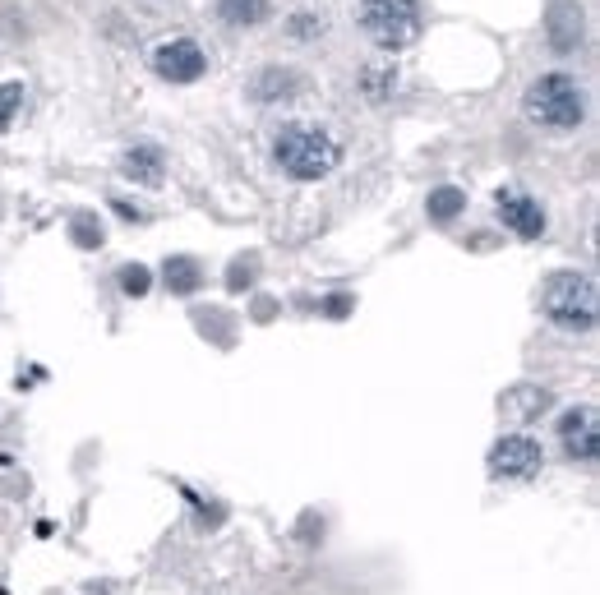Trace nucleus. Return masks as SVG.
Returning a JSON list of instances; mask_svg holds the SVG:
<instances>
[{
  "label": "nucleus",
  "instance_id": "6",
  "mask_svg": "<svg viewBox=\"0 0 600 595\" xmlns=\"http://www.w3.org/2000/svg\"><path fill=\"white\" fill-rule=\"evenodd\" d=\"M153 70L162 74L167 84H194V79H204L208 56L194 37H171V42H162V47L153 51Z\"/></svg>",
  "mask_w": 600,
  "mask_h": 595
},
{
  "label": "nucleus",
  "instance_id": "3",
  "mask_svg": "<svg viewBox=\"0 0 600 595\" xmlns=\"http://www.w3.org/2000/svg\"><path fill=\"white\" fill-rule=\"evenodd\" d=\"M522 111L536 120L540 130H577L582 116H587V102H582V88L568 74H540L536 84L522 97Z\"/></svg>",
  "mask_w": 600,
  "mask_h": 595
},
{
  "label": "nucleus",
  "instance_id": "8",
  "mask_svg": "<svg viewBox=\"0 0 600 595\" xmlns=\"http://www.w3.org/2000/svg\"><path fill=\"white\" fill-rule=\"evenodd\" d=\"M494 208H499V222H504L513 236L522 240H536L545 236V213H540V203L522 190H499L494 194Z\"/></svg>",
  "mask_w": 600,
  "mask_h": 595
},
{
  "label": "nucleus",
  "instance_id": "11",
  "mask_svg": "<svg viewBox=\"0 0 600 595\" xmlns=\"http://www.w3.org/2000/svg\"><path fill=\"white\" fill-rule=\"evenodd\" d=\"M120 167H125V176H130V180H139V185H162V176H167L157 148H130Z\"/></svg>",
  "mask_w": 600,
  "mask_h": 595
},
{
  "label": "nucleus",
  "instance_id": "13",
  "mask_svg": "<svg viewBox=\"0 0 600 595\" xmlns=\"http://www.w3.org/2000/svg\"><path fill=\"white\" fill-rule=\"evenodd\" d=\"M462 208H467V194L457 190V185H439V190L430 194V203H425L430 222H439V227H444V222H453Z\"/></svg>",
  "mask_w": 600,
  "mask_h": 595
},
{
  "label": "nucleus",
  "instance_id": "5",
  "mask_svg": "<svg viewBox=\"0 0 600 595\" xmlns=\"http://www.w3.org/2000/svg\"><path fill=\"white\" fill-rule=\"evenodd\" d=\"M545 466V448L531 434H504L490 448V476L494 480H531Z\"/></svg>",
  "mask_w": 600,
  "mask_h": 595
},
{
  "label": "nucleus",
  "instance_id": "7",
  "mask_svg": "<svg viewBox=\"0 0 600 595\" xmlns=\"http://www.w3.org/2000/svg\"><path fill=\"white\" fill-rule=\"evenodd\" d=\"M559 443H564V453L573 457V462H596V453H600L596 406H573V411H564V420H559Z\"/></svg>",
  "mask_w": 600,
  "mask_h": 595
},
{
  "label": "nucleus",
  "instance_id": "1",
  "mask_svg": "<svg viewBox=\"0 0 600 595\" xmlns=\"http://www.w3.org/2000/svg\"><path fill=\"white\" fill-rule=\"evenodd\" d=\"M540 310L554 328L564 333H591L596 328V314H600V296H596V282L587 273H550L545 286H540Z\"/></svg>",
  "mask_w": 600,
  "mask_h": 595
},
{
  "label": "nucleus",
  "instance_id": "9",
  "mask_svg": "<svg viewBox=\"0 0 600 595\" xmlns=\"http://www.w3.org/2000/svg\"><path fill=\"white\" fill-rule=\"evenodd\" d=\"M545 28H550V42L559 51H573L577 42H582V5H568V0H559L550 10V19H545Z\"/></svg>",
  "mask_w": 600,
  "mask_h": 595
},
{
  "label": "nucleus",
  "instance_id": "14",
  "mask_svg": "<svg viewBox=\"0 0 600 595\" xmlns=\"http://www.w3.org/2000/svg\"><path fill=\"white\" fill-rule=\"evenodd\" d=\"M148 286H153V273H148L144 263H125L120 268V291L125 296H148Z\"/></svg>",
  "mask_w": 600,
  "mask_h": 595
},
{
  "label": "nucleus",
  "instance_id": "15",
  "mask_svg": "<svg viewBox=\"0 0 600 595\" xmlns=\"http://www.w3.org/2000/svg\"><path fill=\"white\" fill-rule=\"evenodd\" d=\"M19 107H24V84H0V130L19 116Z\"/></svg>",
  "mask_w": 600,
  "mask_h": 595
},
{
  "label": "nucleus",
  "instance_id": "10",
  "mask_svg": "<svg viewBox=\"0 0 600 595\" xmlns=\"http://www.w3.org/2000/svg\"><path fill=\"white\" fill-rule=\"evenodd\" d=\"M162 277H167L171 296H194V291L204 286V268H199V259H190V254H176V259H167Z\"/></svg>",
  "mask_w": 600,
  "mask_h": 595
},
{
  "label": "nucleus",
  "instance_id": "16",
  "mask_svg": "<svg viewBox=\"0 0 600 595\" xmlns=\"http://www.w3.org/2000/svg\"><path fill=\"white\" fill-rule=\"evenodd\" d=\"M74 240H79L84 250H97V245H102V227H97L93 217H74Z\"/></svg>",
  "mask_w": 600,
  "mask_h": 595
},
{
  "label": "nucleus",
  "instance_id": "2",
  "mask_svg": "<svg viewBox=\"0 0 600 595\" xmlns=\"http://www.w3.org/2000/svg\"><path fill=\"white\" fill-rule=\"evenodd\" d=\"M273 157L291 180H324L342 162V143L314 125H287L273 143Z\"/></svg>",
  "mask_w": 600,
  "mask_h": 595
},
{
  "label": "nucleus",
  "instance_id": "12",
  "mask_svg": "<svg viewBox=\"0 0 600 595\" xmlns=\"http://www.w3.org/2000/svg\"><path fill=\"white\" fill-rule=\"evenodd\" d=\"M217 14L236 28H254L268 19V0H217Z\"/></svg>",
  "mask_w": 600,
  "mask_h": 595
},
{
  "label": "nucleus",
  "instance_id": "17",
  "mask_svg": "<svg viewBox=\"0 0 600 595\" xmlns=\"http://www.w3.org/2000/svg\"><path fill=\"white\" fill-rule=\"evenodd\" d=\"M347 305H351L347 296H337V300H328V314H333V319H342V314H347Z\"/></svg>",
  "mask_w": 600,
  "mask_h": 595
},
{
  "label": "nucleus",
  "instance_id": "4",
  "mask_svg": "<svg viewBox=\"0 0 600 595\" xmlns=\"http://www.w3.org/2000/svg\"><path fill=\"white\" fill-rule=\"evenodd\" d=\"M360 28L388 51H402L420 33L416 0H360Z\"/></svg>",
  "mask_w": 600,
  "mask_h": 595
}]
</instances>
